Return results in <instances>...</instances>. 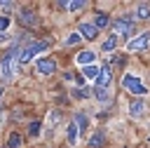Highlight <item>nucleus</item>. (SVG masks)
I'll return each instance as SVG.
<instances>
[{"label":"nucleus","instance_id":"nucleus-1","mask_svg":"<svg viewBox=\"0 0 150 148\" xmlns=\"http://www.w3.org/2000/svg\"><path fill=\"white\" fill-rule=\"evenodd\" d=\"M16 66H19V52H16V47H12V49H9V52L2 56V61H0L2 78H5V80H12V75H14Z\"/></svg>","mask_w":150,"mask_h":148},{"label":"nucleus","instance_id":"nucleus-2","mask_svg":"<svg viewBox=\"0 0 150 148\" xmlns=\"http://www.w3.org/2000/svg\"><path fill=\"white\" fill-rule=\"evenodd\" d=\"M49 47V40H40V42H30L23 52H19V63H28L33 56H38L40 52H45Z\"/></svg>","mask_w":150,"mask_h":148},{"label":"nucleus","instance_id":"nucleus-3","mask_svg":"<svg viewBox=\"0 0 150 148\" xmlns=\"http://www.w3.org/2000/svg\"><path fill=\"white\" fill-rule=\"evenodd\" d=\"M122 85H124V89L131 92V94H148V87L143 85V80L136 78V75H131V73H127V75L122 78Z\"/></svg>","mask_w":150,"mask_h":148},{"label":"nucleus","instance_id":"nucleus-4","mask_svg":"<svg viewBox=\"0 0 150 148\" xmlns=\"http://www.w3.org/2000/svg\"><path fill=\"white\" fill-rule=\"evenodd\" d=\"M148 42H150V33H141V35H136V38L129 40L127 49H129V52H143V49L148 47Z\"/></svg>","mask_w":150,"mask_h":148},{"label":"nucleus","instance_id":"nucleus-5","mask_svg":"<svg viewBox=\"0 0 150 148\" xmlns=\"http://www.w3.org/2000/svg\"><path fill=\"white\" fill-rule=\"evenodd\" d=\"M35 70H38L40 75H52V73L56 70V61H54V59H38V61H35Z\"/></svg>","mask_w":150,"mask_h":148},{"label":"nucleus","instance_id":"nucleus-6","mask_svg":"<svg viewBox=\"0 0 150 148\" xmlns=\"http://www.w3.org/2000/svg\"><path fill=\"white\" fill-rule=\"evenodd\" d=\"M112 28H115V31H117L120 35H129V33L134 31V26H131V16L127 14V16H122V19H115Z\"/></svg>","mask_w":150,"mask_h":148},{"label":"nucleus","instance_id":"nucleus-7","mask_svg":"<svg viewBox=\"0 0 150 148\" xmlns=\"http://www.w3.org/2000/svg\"><path fill=\"white\" fill-rule=\"evenodd\" d=\"M108 82H110V68H108V66H103V68H101V73H98V78L94 80L96 92H103V89L108 87Z\"/></svg>","mask_w":150,"mask_h":148},{"label":"nucleus","instance_id":"nucleus-8","mask_svg":"<svg viewBox=\"0 0 150 148\" xmlns=\"http://www.w3.org/2000/svg\"><path fill=\"white\" fill-rule=\"evenodd\" d=\"M19 21L23 23V26H38V14L33 12V9H23V12H19Z\"/></svg>","mask_w":150,"mask_h":148},{"label":"nucleus","instance_id":"nucleus-9","mask_svg":"<svg viewBox=\"0 0 150 148\" xmlns=\"http://www.w3.org/2000/svg\"><path fill=\"white\" fill-rule=\"evenodd\" d=\"M96 28L91 26V23H80V38H87V40H94L96 38Z\"/></svg>","mask_w":150,"mask_h":148},{"label":"nucleus","instance_id":"nucleus-10","mask_svg":"<svg viewBox=\"0 0 150 148\" xmlns=\"http://www.w3.org/2000/svg\"><path fill=\"white\" fill-rule=\"evenodd\" d=\"M108 23H110V16H108L105 12H98V14L94 16V23H91V26H94V28L98 31V28H105Z\"/></svg>","mask_w":150,"mask_h":148},{"label":"nucleus","instance_id":"nucleus-11","mask_svg":"<svg viewBox=\"0 0 150 148\" xmlns=\"http://www.w3.org/2000/svg\"><path fill=\"white\" fill-rule=\"evenodd\" d=\"M94 59H96L94 52H80V54H77V63H80V66H91Z\"/></svg>","mask_w":150,"mask_h":148},{"label":"nucleus","instance_id":"nucleus-12","mask_svg":"<svg viewBox=\"0 0 150 148\" xmlns=\"http://www.w3.org/2000/svg\"><path fill=\"white\" fill-rule=\"evenodd\" d=\"M82 73H84V78H89V80H96L98 73H101V68H98L96 63H91V66H82Z\"/></svg>","mask_w":150,"mask_h":148},{"label":"nucleus","instance_id":"nucleus-13","mask_svg":"<svg viewBox=\"0 0 150 148\" xmlns=\"http://www.w3.org/2000/svg\"><path fill=\"white\" fill-rule=\"evenodd\" d=\"M103 141H105L103 132H96V134L89 139V146H91V148H101V146H103Z\"/></svg>","mask_w":150,"mask_h":148},{"label":"nucleus","instance_id":"nucleus-14","mask_svg":"<svg viewBox=\"0 0 150 148\" xmlns=\"http://www.w3.org/2000/svg\"><path fill=\"white\" fill-rule=\"evenodd\" d=\"M7 148H21V134H19V132H12V134H9Z\"/></svg>","mask_w":150,"mask_h":148},{"label":"nucleus","instance_id":"nucleus-15","mask_svg":"<svg viewBox=\"0 0 150 148\" xmlns=\"http://www.w3.org/2000/svg\"><path fill=\"white\" fill-rule=\"evenodd\" d=\"M115 47H117V35H110V38L103 42V47H101V49H103V52H112Z\"/></svg>","mask_w":150,"mask_h":148},{"label":"nucleus","instance_id":"nucleus-16","mask_svg":"<svg viewBox=\"0 0 150 148\" xmlns=\"http://www.w3.org/2000/svg\"><path fill=\"white\" fill-rule=\"evenodd\" d=\"M77 134H80L77 125H75V122H73V125H68V143H75V141H77Z\"/></svg>","mask_w":150,"mask_h":148},{"label":"nucleus","instance_id":"nucleus-17","mask_svg":"<svg viewBox=\"0 0 150 148\" xmlns=\"http://www.w3.org/2000/svg\"><path fill=\"white\" fill-rule=\"evenodd\" d=\"M136 16H138V19H148V16H150V7H148V5H138V7H136Z\"/></svg>","mask_w":150,"mask_h":148},{"label":"nucleus","instance_id":"nucleus-18","mask_svg":"<svg viewBox=\"0 0 150 148\" xmlns=\"http://www.w3.org/2000/svg\"><path fill=\"white\" fill-rule=\"evenodd\" d=\"M143 106H145L143 101H134L131 108H129V113H131V115H141V113H143Z\"/></svg>","mask_w":150,"mask_h":148},{"label":"nucleus","instance_id":"nucleus-19","mask_svg":"<svg viewBox=\"0 0 150 148\" xmlns=\"http://www.w3.org/2000/svg\"><path fill=\"white\" fill-rule=\"evenodd\" d=\"M61 7H66V9H82V7H84V0H77V2H61Z\"/></svg>","mask_w":150,"mask_h":148},{"label":"nucleus","instance_id":"nucleus-20","mask_svg":"<svg viewBox=\"0 0 150 148\" xmlns=\"http://www.w3.org/2000/svg\"><path fill=\"white\" fill-rule=\"evenodd\" d=\"M75 42H80V33H73L66 38V45H75Z\"/></svg>","mask_w":150,"mask_h":148},{"label":"nucleus","instance_id":"nucleus-21","mask_svg":"<svg viewBox=\"0 0 150 148\" xmlns=\"http://www.w3.org/2000/svg\"><path fill=\"white\" fill-rule=\"evenodd\" d=\"M73 96H80V99H87V96H89V92H87V89H77V87H75V89H73Z\"/></svg>","mask_w":150,"mask_h":148},{"label":"nucleus","instance_id":"nucleus-22","mask_svg":"<svg viewBox=\"0 0 150 148\" xmlns=\"http://www.w3.org/2000/svg\"><path fill=\"white\" fill-rule=\"evenodd\" d=\"M28 132H30V136H38V132H40V122H30Z\"/></svg>","mask_w":150,"mask_h":148},{"label":"nucleus","instance_id":"nucleus-23","mask_svg":"<svg viewBox=\"0 0 150 148\" xmlns=\"http://www.w3.org/2000/svg\"><path fill=\"white\" fill-rule=\"evenodd\" d=\"M7 28H9V16H0V31L5 33Z\"/></svg>","mask_w":150,"mask_h":148},{"label":"nucleus","instance_id":"nucleus-24","mask_svg":"<svg viewBox=\"0 0 150 148\" xmlns=\"http://www.w3.org/2000/svg\"><path fill=\"white\" fill-rule=\"evenodd\" d=\"M112 63H115V66H122V63H124V59H122V56H115V59H112Z\"/></svg>","mask_w":150,"mask_h":148},{"label":"nucleus","instance_id":"nucleus-25","mask_svg":"<svg viewBox=\"0 0 150 148\" xmlns=\"http://www.w3.org/2000/svg\"><path fill=\"white\" fill-rule=\"evenodd\" d=\"M0 96H2V87H0Z\"/></svg>","mask_w":150,"mask_h":148}]
</instances>
